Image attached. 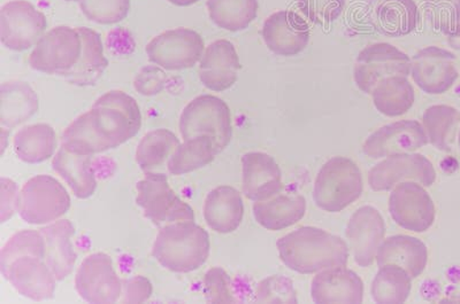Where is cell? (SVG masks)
<instances>
[{"instance_id": "ac0fdd59", "label": "cell", "mask_w": 460, "mask_h": 304, "mask_svg": "<svg viewBox=\"0 0 460 304\" xmlns=\"http://www.w3.org/2000/svg\"><path fill=\"white\" fill-rule=\"evenodd\" d=\"M269 50L281 56H295L307 48L311 29L295 11H279L266 19L261 30Z\"/></svg>"}, {"instance_id": "e0dca14e", "label": "cell", "mask_w": 460, "mask_h": 304, "mask_svg": "<svg viewBox=\"0 0 460 304\" xmlns=\"http://www.w3.org/2000/svg\"><path fill=\"white\" fill-rule=\"evenodd\" d=\"M424 126L416 120L390 123L374 131L365 141L363 152L371 159L413 153L429 143Z\"/></svg>"}, {"instance_id": "836d02e7", "label": "cell", "mask_w": 460, "mask_h": 304, "mask_svg": "<svg viewBox=\"0 0 460 304\" xmlns=\"http://www.w3.org/2000/svg\"><path fill=\"white\" fill-rule=\"evenodd\" d=\"M460 126V112L447 105L429 107L422 115V126L429 142L439 151L449 152Z\"/></svg>"}, {"instance_id": "7402d4cb", "label": "cell", "mask_w": 460, "mask_h": 304, "mask_svg": "<svg viewBox=\"0 0 460 304\" xmlns=\"http://www.w3.org/2000/svg\"><path fill=\"white\" fill-rule=\"evenodd\" d=\"M311 297L315 303H361L364 282L345 266L320 271L312 279Z\"/></svg>"}, {"instance_id": "d590c367", "label": "cell", "mask_w": 460, "mask_h": 304, "mask_svg": "<svg viewBox=\"0 0 460 304\" xmlns=\"http://www.w3.org/2000/svg\"><path fill=\"white\" fill-rule=\"evenodd\" d=\"M180 145V139L172 131L152 130L139 142L135 160L143 171L151 172L168 162Z\"/></svg>"}, {"instance_id": "7dc6e473", "label": "cell", "mask_w": 460, "mask_h": 304, "mask_svg": "<svg viewBox=\"0 0 460 304\" xmlns=\"http://www.w3.org/2000/svg\"><path fill=\"white\" fill-rule=\"evenodd\" d=\"M168 3L172 4V5L178 7H188L191 5H195V4L199 3L200 0H167Z\"/></svg>"}, {"instance_id": "4dcf8cb0", "label": "cell", "mask_w": 460, "mask_h": 304, "mask_svg": "<svg viewBox=\"0 0 460 304\" xmlns=\"http://www.w3.org/2000/svg\"><path fill=\"white\" fill-rule=\"evenodd\" d=\"M82 39V53L79 63L68 73L69 83L79 86H89L96 83L109 67V60L105 56L104 44L97 31L86 27L77 28Z\"/></svg>"}, {"instance_id": "1f68e13d", "label": "cell", "mask_w": 460, "mask_h": 304, "mask_svg": "<svg viewBox=\"0 0 460 304\" xmlns=\"http://www.w3.org/2000/svg\"><path fill=\"white\" fill-rule=\"evenodd\" d=\"M376 109L388 117H402L416 101V92L408 76L394 75L384 78L371 93Z\"/></svg>"}, {"instance_id": "5b68a950", "label": "cell", "mask_w": 460, "mask_h": 304, "mask_svg": "<svg viewBox=\"0 0 460 304\" xmlns=\"http://www.w3.org/2000/svg\"><path fill=\"white\" fill-rule=\"evenodd\" d=\"M179 129L183 141L199 135L212 138L221 153L232 142V110L219 97L201 94L184 107Z\"/></svg>"}, {"instance_id": "83f0119b", "label": "cell", "mask_w": 460, "mask_h": 304, "mask_svg": "<svg viewBox=\"0 0 460 304\" xmlns=\"http://www.w3.org/2000/svg\"><path fill=\"white\" fill-rule=\"evenodd\" d=\"M52 169L68 185L77 199L92 198L97 190L92 156L73 153L60 145L52 158Z\"/></svg>"}, {"instance_id": "60d3db41", "label": "cell", "mask_w": 460, "mask_h": 304, "mask_svg": "<svg viewBox=\"0 0 460 304\" xmlns=\"http://www.w3.org/2000/svg\"><path fill=\"white\" fill-rule=\"evenodd\" d=\"M259 303H297V293L289 278L272 276L259 282L256 291Z\"/></svg>"}, {"instance_id": "ee69618b", "label": "cell", "mask_w": 460, "mask_h": 304, "mask_svg": "<svg viewBox=\"0 0 460 304\" xmlns=\"http://www.w3.org/2000/svg\"><path fill=\"white\" fill-rule=\"evenodd\" d=\"M154 293V286L146 277L137 276L123 283L120 302L144 303L150 300Z\"/></svg>"}, {"instance_id": "9c48e42d", "label": "cell", "mask_w": 460, "mask_h": 304, "mask_svg": "<svg viewBox=\"0 0 460 304\" xmlns=\"http://www.w3.org/2000/svg\"><path fill=\"white\" fill-rule=\"evenodd\" d=\"M0 273L22 297L42 302L53 298L57 278L45 262V253L29 252L0 260Z\"/></svg>"}, {"instance_id": "277c9868", "label": "cell", "mask_w": 460, "mask_h": 304, "mask_svg": "<svg viewBox=\"0 0 460 304\" xmlns=\"http://www.w3.org/2000/svg\"><path fill=\"white\" fill-rule=\"evenodd\" d=\"M364 179L359 167L345 156H334L316 176L314 200L327 213H341L363 195Z\"/></svg>"}, {"instance_id": "30bf717a", "label": "cell", "mask_w": 460, "mask_h": 304, "mask_svg": "<svg viewBox=\"0 0 460 304\" xmlns=\"http://www.w3.org/2000/svg\"><path fill=\"white\" fill-rule=\"evenodd\" d=\"M205 48L199 32L176 28L154 37L147 43L146 52L151 64L168 72H176L199 65Z\"/></svg>"}, {"instance_id": "4fadbf2b", "label": "cell", "mask_w": 460, "mask_h": 304, "mask_svg": "<svg viewBox=\"0 0 460 304\" xmlns=\"http://www.w3.org/2000/svg\"><path fill=\"white\" fill-rule=\"evenodd\" d=\"M394 75H411V59L392 44L368 45L357 57L353 78L361 92L371 94L380 81Z\"/></svg>"}, {"instance_id": "f546056e", "label": "cell", "mask_w": 460, "mask_h": 304, "mask_svg": "<svg viewBox=\"0 0 460 304\" xmlns=\"http://www.w3.org/2000/svg\"><path fill=\"white\" fill-rule=\"evenodd\" d=\"M13 150L16 158L28 164L48 161L59 150L55 129L47 123L22 126L14 135Z\"/></svg>"}, {"instance_id": "d6a6232c", "label": "cell", "mask_w": 460, "mask_h": 304, "mask_svg": "<svg viewBox=\"0 0 460 304\" xmlns=\"http://www.w3.org/2000/svg\"><path fill=\"white\" fill-rule=\"evenodd\" d=\"M219 153L216 142L207 135L184 139L168 160V172L174 176L190 174L211 164Z\"/></svg>"}, {"instance_id": "ffe728a7", "label": "cell", "mask_w": 460, "mask_h": 304, "mask_svg": "<svg viewBox=\"0 0 460 304\" xmlns=\"http://www.w3.org/2000/svg\"><path fill=\"white\" fill-rule=\"evenodd\" d=\"M242 187L246 199L257 203L281 195L285 190L280 166L264 152L242 156Z\"/></svg>"}, {"instance_id": "d4e9b609", "label": "cell", "mask_w": 460, "mask_h": 304, "mask_svg": "<svg viewBox=\"0 0 460 304\" xmlns=\"http://www.w3.org/2000/svg\"><path fill=\"white\" fill-rule=\"evenodd\" d=\"M368 13L376 30L389 37L409 35L419 22L414 0H369Z\"/></svg>"}, {"instance_id": "b9f144b4", "label": "cell", "mask_w": 460, "mask_h": 304, "mask_svg": "<svg viewBox=\"0 0 460 304\" xmlns=\"http://www.w3.org/2000/svg\"><path fill=\"white\" fill-rule=\"evenodd\" d=\"M204 294L208 303H234L230 278L224 269H209L204 277Z\"/></svg>"}, {"instance_id": "5bb4252c", "label": "cell", "mask_w": 460, "mask_h": 304, "mask_svg": "<svg viewBox=\"0 0 460 304\" xmlns=\"http://www.w3.org/2000/svg\"><path fill=\"white\" fill-rule=\"evenodd\" d=\"M389 212L398 227L422 233L431 228L437 209L424 185L409 180L394 187L389 196Z\"/></svg>"}, {"instance_id": "f6af8a7d", "label": "cell", "mask_w": 460, "mask_h": 304, "mask_svg": "<svg viewBox=\"0 0 460 304\" xmlns=\"http://www.w3.org/2000/svg\"><path fill=\"white\" fill-rule=\"evenodd\" d=\"M18 185L10 178L0 179V220L6 223L13 217L18 205L19 198Z\"/></svg>"}, {"instance_id": "c3c4849f", "label": "cell", "mask_w": 460, "mask_h": 304, "mask_svg": "<svg viewBox=\"0 0 460 304\" xmlns=\"http://www.w3.org/2000/svg\"><path fill=\"white\" fill-rule=\"evenodd\" d=\"M66 2L81 3L84 2V0H66Z\"/></svg>"}, {"instance_id": "cb8c5ba5", "label": "cell", "mask_w": 460, "mask_h": 304, "mask_svg": "<svg viewBox=\"0 0 460 304\" xmlns=\"http://www.w3.org/2000/svg\"><path fill=\"white\" fill-rule=\"evenodd\" d=\"M45 240V262L58 282L71 276L77 255L72 242L75 227L69 220H58L40 229Z\"/></svg>"}, {"instance_id": "f1b7e54d", "label": "cell", "mask_w": 460, "mask_h": 304, "mask_svg": "<svg viewBox=\"0 0 460 304\" xmlns=\"http://www.w3.org/2000/svg\"><path fill=\"white\" fill-rule=\"evenodd\" d=\"M306 200L303 195H279L253 204L254 220L269 231H281L294 227L306 213Z\"/></svg>"}, {"instance_id": "3957f363", "label": "cell", "mask_w": 460, "mask_h": 304, "mask_svg": "<svg viewBox=\"0 0 460 304\" xmlns=\"http://www.w3.org/2000/svg\"><path fill=\"white\" fill-rule=\"evenodd\" d=\"M211 240L207 230L195 221L164 225L152 246V256L163 268L175 274H189L207 263Z\"/></svg>"}, {"instance_id": "f35d334b", "label": "cell", "mask_w": 460, "mask_h": 304, "mask_svg": "<svg viewBox=\"0 0 460 304\" xmlns=\"http://www.w3.org/2000/svg\"><path fill=\"white\" fill-rule=\"evenodd\" d=\"M424 6L431 26L447 36L460 23V0H426Z\"/></svg>"}, {"instance_id": "8992f818", "label": "cell", "mask_w": 460, "mask_h": 304, "mask_svg": "<svg viewBox=\"0 0 460 304\" xmlns=\"http://www.w3.org/2000/svg\"><path fill=\"white\" fill-rule=\"evenodd\" d=\"M71 205V195L59 180L39 175L29 179L20 190L16 212L28 224L48 225L61 220Z\"/></svg>"}, {"instance_id": "9a60e30c", "label": "cell", "mask_w": 460, "mask_h": 304, "mask_svg": "<svg viewBox=\"0 0 460 304\" xmlns=\"http://www.w3.org/2000/svg\"><path fill=\"white\" fill-rule=\"evenodd\" d=\"M409 180L431 187L437 180L433 163L413 152L388 156L368 172L369 187L376 192L392 191L398 184Z\"/></svg>"}, {"instance_id": "603a6c76", "label": "cell", "mask_w": 460, "mask_h": 304, "mask_svg": "<svg viewBox=\"0 0 460 304\" xmlns=\"http://www.w3.org/2000/svg\"><path fill=\"white\" fill-rule=\"evenodd\" d=\"M203 212L204 220L212 231L233 233L241 227L244 219L243 198L235 187L221 185L208 193Z\"/></svg>"}, {"instance_id": "52a82bcc", "label": "cell", "mask_w": 460, "mask_h": 304, "mask_svg": "<svg viewBox=\"0 0 460 304\" xmlns=\"http://www.w3.org/2000/svg\"><path fill=\"white\" fill-rule=\"evenodd\" d=\"M81 53L82 39L77 28L59 26L45 32L32 48L28 63L37 72L65 77L79 63Z\"/></svg>"}, {"instance_id": "d6986e66", "label": "cell", "mask_w": 460, "mask_h": 304, "mask_svg": "<svg viewBox=\"0 0 460 304\" xmlns=\"http://www.w3.org/2000/svg\"><path fill=\"white\" fill-rule=\"evenodd\" d=\"M345 236L357 265L363 268L371 266L376 260L377 249L385 240L384 216L372 205H363L357 209L349 221Z\"/></svg>"}, {"instance_id": "6da1fadb", "label": "cell", "mask_w": 460, "mask_h": 304, "mask_svg": "<svg viewBox=\"0 0 460 304\" xmlns=\"http://www.w3.org/2000/svg\"><path fill=\"white\" fill-rule=\"evenodd\" d=\"M142 125L137 101L128 93L112 90L66 127L60 145L80 155L104 153L137 137Z\"/></svg>"}, {"instance_id": "ba28073f", "label": "cell", "mask_w": 460, "mask_h": 304, "mask_svg": "<svg viewBox=\"0 0 460 304\" xmlns=\"http://www.w3.org/2000/svg\"><path fill=\"white\" fill-rule=\"evenodd\" d=\"M137 203L144 215L155 225L195 221V211L172 190L168 178L157 172H146L137 185Z\"/></svg>"}, {"instance_id": "7a4b0ae2", "label": "cell", "mask_w": 460, "mask_h": 304, "mask_svg": "<svg viewBox=\"0 0 460 304\" xmlns=\"http://www.w3.org/2000/svg\"><path fill=\"white\" fill-rule=\"evenodd\" d=\"M279 256L290 270L302 274L347 266L349 246L342 238L323 229L302 227L277 242Z\"/></svg>"}, {"instance_id": "8d00e7d4", "label": "cell", "mask_w": 460, "mask_h": 304, "mask_svg": "<svg viewBox=\"0 0 460 304\" xmlns=\"http://www.w3.org/2000/svg\"><path fill=\"white\" fill-rule=\"evenodd\" d=\"M412 290V278L408 271L396 265L379 266L372 282L371 294L376 303H404Z\"/></svg>"}, {"instance_id": "681fc988", "label": "cell", "mask_w": 460, "mask_h": 304, "mask_svg": "<svg viewBox=\"0 0 460 304\" xmlns=\"http://www.w3.org/2000/svg\"><path fill=\"white\" fill-rule=\"evenodd\" d=\"M459 147H460V131H459Z\"/></svg>"}, {"instance_id": "8fae6325", "label": "cell", "mask_w": 460, "mask_h": 304, "mask_svg": "<svg viewBox=\"0 0 460 304\" xmlns=\"http://www.w3.org/2000/svg\"><path fill=\"white\" fill-rule=\"evenodd\" d=\"M47 31V16L27 0H11L2 6L0 39L8 50L27 51L34 48Z\"/></svg>"}, {"instance_id": "7c38bea8", "label": "cell", "mask_w": 460, "mask_h": 304, "mask_svg": "<svg viewBox=\"0 0 460 304\" xmlns=\"http://www.w3.org/2000/svg\"><path fill=\"white\" fill-rule=\"evenodd\" d=\"M75 290L80 298L89 303L120 301L123 283L110 255L97 252L84 258L76 271Z\"/></svg>"}, {"instance_id": "e575fe53", "label": "cell", "mask_w": 460, "mask_h": 304, "mask_svg": "<svg viewBox=\"0 0 460 304\" xmlns=\"http://www.w3.org/2000/svg\"><path fill=\"white\" fill-rule=\"evenodd\" d=\"M209 19L224 30H244L257 18L258 0H208Z\"/></svg>"}, {"instance_id": "2e32d148", "label": "cell", "mask_w": 460, "mask_h": 304, "mask_svg": "<svg viewBox=\"0 0 460 304\" xmlns=\"http://www.w3.org/2000/svg\"><path fill=\"white\" fill-rule=\"evenodd\" d=\"M457 57L438 47L422 48L411 59V76L422 91L443 94L458 80Z\"/></svg>"}, {"instance_id": "74e56055", "label": "cell", "mask_w": 460, "mask_h": 304, "mask_svg": "<svg viewBox=\"0 0 460 304\" xmlns=\"http://www.w3.org/2000/svg\"><path fill=\"white\" fill-rule=\"evenodd\" d=\"M79 4L82 13L89 22L104 26L123 22L131 7L130 0H84Z\"/></svg>"}, {"instance_id": "44dd1931", "label": "cell", "mask_w": 460, "mask_h": 304, "mask_svg": "<svg viewBox=\"0 0 460 304\" xmlns=\"http://www.w3.org/2000/svg\"><path fill=\"white\" fill-rule=\"evenodd\" d=\"M241 69L240 56L234 44L219 39L205 48L199 64V76L209 91L225 92L235 85Z\"/></svg>"}, {"instance_id": "ab89813d", "label": "cell", "mask_w": 460, "mask_h": 304, "mask_svg": "<svg viewBox=\"0 0 460 304\" xmlns=\"http://www.w3.org/2000/svg\"><path fill=\"white\" fill-rule=\"evenodd\" d=\"M297 4L304 18L316 26L327 27L342 14L345 0H298Z\"/></svg>"}, {"instance_id": "4316f807", "label": "cell", "mask_w": 460, "mask_h": 304, "mask_svg": "<svg viewBox=\"0 0 460 304\" xmlns=\"http://www.w3.org/2000/svg\"><path fill=\"white\" fill-rule=\"evenodd\" d=\"M40 98L23 81L4 82L0 88V125L15 129L39 112Z\"/></svg>"}, {"instance_id": "484cf974", "label": "cell", "mask_w": 460, "mask_h": 304, "mask_svg": "<svg viewBox=\"0 0 460 304\" xmlns=\"http://www.w3.org/2000/svg\"><path fill=\"white\" fill-rule=\"evenodd\" d=\"M377 265H396L408 271L411 278L420 277L429 263V249L416 237L397 234L385 239L376 253Z\"/></svg>"}, {"instance_id": "bcb514c9", "label": "cell", "mask_w": 460, "mask_h": 304, "mask_svg": "<svg viewBox=\"0 0 460 304\" xmlns=\"http://www.w3.org/2000/svg\"><path fill=\"white\" fill-rule=\"evenodd\" d=\"M10 135L11 129H7V127L2 126V129H0V137H2V155L5 153L7 139L10 138Z\"/></svg>"}, {"instance_id": "7bdbcfd3", "label": "cell", "mask_w": 460, "mask_h": 304, "mask_svg": "<svg viewBox=\"0 0 460 304\" xmlns=\"http://www.w3.org/2000/svg\"><path fill=\"white\" fill-rule=\"evenodd\" d=\"M164 71L165 69L155 65L143 68L135 78V90L143 96H155L162 92L167 82V76Z\"/></svg>"}]
</instances>
